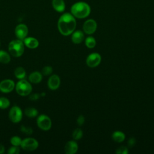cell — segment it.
Listing matches in <instances>:
<instances>
[{"label": "cell", "mask_w": 154, "mask_h": 154, "mask_svg": "<svg viewBox=\"0 0 154 154\" xmlns=\"http://www.w3.org/2000/svg\"><path fill=\"white\" fill-rule=\"evenodd\" d=\"M20 131L22 132L23 134L27 135H30L31 134H32V129L31 127L29 126H26L25 125H22L20 126Z\"/></svg>", "instance_id": "27"}, {"label": "cell", "mask_w": 154, "mask_h": 154, "mask_svg": "<svg viewBox=\"0 0 154 154\" xmlns=\"http://www.w3.org/2000/svg\"><path fill=\"white\" fill-rule=\"evenodd\" d=\"M52 71H53V69L51 66H46L42 69V74L44 76H48L52 73Z\"/></svg>", "instance_id": "26"}, {"label": "cell", "mask_w": 154, "mask_h": 154, "mask_svg": "<svg viewBox=\"0 0 154 154\" xmlns=\"http://www.w3.org/2000/svg\"><path fill=\"white\" fill-rule=\"evenodd\" d=\"M70 11L71 14L75 17L78 19H84L90 15L91 8L87 2L79 1L72 5Z\"/></svg>", "instance_id": "2"}, {"label": "cell", "mask_w": 154, "mask_h": 154, "mask_svg": "<svg viewBox=\"0 0 154 154\" xmlns=\"http://www.w3.org/2000/svg\"><path fill=\"white\" fill-rule=\"evenodd\" d=\"M76 22L75 17L69 13L62 14L58 20V29L63 35L67 36L73 33L76 28Z\"/></svg>", "instance_id": "1"}, {"label": "cell", "mask_w": 154, "mask_h": 154, "mask_svg": "<svg viewBox=\"0 0 154 154\" xmlns=\"http://www.w3.org/2000/svg\"><path fill=\"white\" fill-rule=\"evenodd\" d=\"M40 94H37V93H34V94L30 95L29 98L31 100H36L40 97Z\"/></svg>", "instance_id": "32"}, {"label": "cell", "mask_w": 154, "mask_h": 154, "mask_svg": "<svg viewBox=\"0 0 154 154\" xmlns=\"http://www.w3.org/2000/svg\"><path fill=\"white\" fill-rule=\"evenodd\" d=\"M112 138L116 143H122L125 139V135L123 132L117 131L112 134Z\"/></svg>", "instance_id": "18"}, {"label": "cell", "mask_w": 154, "mask_h": 154, "mask_svg": "<svg viewBox=\"0 0 154 154\" xmlns=\"http://www.w3.org/2000/svg\"><path fill=\"white\" fill-rule=\"evenodd\" d=\"M84 38V32L80 30L73 31L72 35V41L75 44H79Z\"/></svg>", "instance_id": "15"}, {"label": "cell", "mask_w": 154, "mask_h": 154, "mask_svg": "<svg viewBox=\"0 0 154 154\" xmlns=\"http://www.w3.org/2000/svg\"><path fill=\"white\" fill-rule=\"evenodd\" d=\"M42 76L43 75L42 74V73L37 71H35L30 73L28 79L30 82L33 84H38L42 81Z\"/></svg>", "instance_id": "16"}, {"label": "cell", "mask_w": 154, "mask_h": 154, "mask_svg": "<svg viewBox=\"0 0 154 154\" xmlns=\"http://www.w3.org/2000/svg\"><path fill=\"white\" fill-rule=\"evenodd\" d=\"M22 140L18 136H13L10 139V143L12 146H20Z\"/></svg>", "instance_id": "25"}, {"label": "cell", "mask_w": 154, "mask_h": 154, "mask_svg": "<svg viewBox=\"0 0 154 154\" xmlns=\"http://www.w3.org/2000/svg\"><path fill=\"white\" fill-rule=\"evenodd\" d=\"M116 153L118 154H128L129 153V151L126 147L120 146L117 149Z\"/></svg>", "instance_id": "29"}, {"label": "cell", "mask_w": 154, "mask_h": 154, "mask_svg": "<svg viewBox=\"0 0 154 154\" xmlns=\"http://www.w3.org/2000/svg\"><path fill=\"white\" fill-rule=\"evenodd\" d=\"M52 5L54 10L57 12L61 13L65 10L66 5L64 0H52Z\"/></svg>", "instance_id": "17"}, {"label": "cell", "mask_w": 154, "mask_h": 154, "mask_svg": "<svg viewBox=\"0 0 154 154\" xmlns=\"http://www.w3.org/2000/svg\"><path fill=\"white\" fill-rule=\"evenodd\" d=\"M24 45L29 49H35L39 45L38 41L34 37H26L23 40Z\"/></svg>", "instance_id": "14"}, {"label": "cell", "mask_w": 154, "mask_h": 154, "mask_svg": "<svg viewBox=\"0 0 154 154\" xmlns=\"http://www.w3.org/2000/svg\"><path fill=\"white\" fill-rule=\"evenodd\" d=\"M37 125L38 127L43 131H48L52 126L51 119L45 114H41L37 119Z\"/></svg>", "instance_id": "5"}, {"label": "cell", "mask_w": 154, "mask_h": 154, "mask_svg": "<svg viewBox=\"0 0 154 154\" xmlns=\"http://www.w3.org/2000/svg\"><path fill=\"white\" fill-rule=\"evenodd\" d=\"M14 75L16 78L20 79H23L26 76L25 70L22 67H17L16 68L14 72Z\"/></svg>", "instance_id": "19"}, {"label": "cell", "mask_w": 154, "mask_h": 154, "mask_svg": "<svg viewBox=\"0 0 154 154\" xmlns=\"http://www.w3.org/2000/svg\"><path fill=\"white\" fill-rule=\"evenodd\" d=\"M15 87V84L11 79H4L0 82V91L4 93L11 92Z\"/></svg>", "instance_id": "11"}, {"label": "cell", "mask_w": 154, "mask_h": 154, "mask_svg": "<svg viewBox=\"0 0 154 154\" xmlns=\"http://www.w3.org/2000/svg\"><path fill=\"white\" fill-rule=\"evenodd\" d=\"M82 135H83L82 131L79 128H77L75 130H74L72 134V137L75 140H80L82 137Z\"/></svg>", "instance_id": "24"}, {"label": "cell", "mask_w": 154, "mask_h": 154, "mask_svg": "<svg viewBox=\"0 0 154 154\" xmlns=\"http://www.w3.org/2000/svg\"><path fill=\"white\" fill-rule=\"evenodd\" d=\"M22 111L19 106H13L11 108L8 113V117L13 123H17L20 122L22 119Z\"/></svg>", "instance_id": "7"}, {"label": "cell", "mask_w": 154, "mask_h": 154, "mask_svg": "<svg viewBox=\"0 0 154 154\" xmlns=\"http://www.w3.org/2000/svg\"><path fill=\"white\" fill-rule=\"evenodd\" d=\"M10 105V100L4 97H0V109H6L9 107Z\"/></svg>", "instance_id": "23"}, {"label": "cell", "mask_w": 154, "mask_h": 154, "mask_svg": "<svg viewBox=\"0 0 154 154\" xmlns=\"http://www.w3.org/2000/svg\"><path fill=\"white\" fill-rule=\"evenodd\" d=\"M20 152V149L18 146H13L12 147H10L7 151L8 154H18Z\"/></svg>", "instance_id": "28"}, {"label": "cell", "mask_w": 154, "mask_h": 154, "mask_svg": "<svg viewBox=\"0 0 154 154\" xmlns=\"http://www.w3.org/2000/svg\"><path fill=\"white\" fill-rule=\"evenodd\" d=\"M4 152H5V147H4V146L2 144H0V154L4 153Z\"/></svg>", "instance_id": "33"}, {"label": "cell", "mask_w": 154, "mask_h": 154, "mask_svg": "<svg viewBox=\"0 0 154 154\" xmlns=\"http://www.w3.org/2000/svg\"><path fill=\"white\" fill-rule=\"evenodd\" d=\"M85 43L87 48L91 49V48H93L96 46V42L94 37H93L91 36H89L86 38V39L85 40Z\"/></svg>", "instance_id": "22"}, {"label": "cell", "mask_w": 154, "mask_h": 154, "mask_svg": "<svg viewBox=\"0 0 154 154\" xmlns=\"http://www.w3.org/2000/svg\"><path fill=\"white\" fill-rule=\"evenodd\" d=\"M101 61V56L100 54L96 52H93L90 54L86 60V63L87 66L91 68L97 66Z\"/></svg>", "instance_id": "8"}, {"label": "cell", "mask_w": 154, "mask_h": 154, "mask_svg": "<svg viewBox=\"0 0 154 154\" xmlns=\"http://www.w3.org/2000/svg\"><path fill=\"white\" fill-rule=\"evenodd\" d=\"M8 51L14 57H19L24 52V43L23 40L16 39L11 41L8 44Z\"/></svg>", "instance_id": "3"}, {"label": "cell", "mask_w": 154, "mask_h": 154, "mask_svg": "<svg viewBox=\"0 0 154 154\" xmlns=\"http://www.w3.org/2000/svg\"><path fill=\"white\" fill-rule=\"evenodd\" d=\"M60 79L57 75H52L49 78L48 81V86L51 90H57L60 87Z\"/></svg>", "instance_id": "12"}, {"label": "cell", "mask_w": 154, "mask_h": 154, "mask_svg": "<svg viewBox=\"0 0 154 154\" xmlns=\"http://www.w3.org/2000/svg\"><path fill=\"white\" fill-rule=\"evenodd\" d=\"M82 29L85 34H92L97 29V23L94 19H88L84 23Z\"/></svg>", "instance_id": "9"}, {"label": "cell", "mask_w": 154, "mask_h": 154, "mask_svg": "<svg viewBox=\"0 0 154 154\" xmlns=\"http://www.w3.org/2000/svg\"><path fill=\"white\" fill-rule=\"evenodd\" d=\"M15 88L17 94L22 96H26L29 95L32 90L31 84L24 79H20L17 82L15 85Z\"/></svg>", "instance_id": "4"}, {"label": "cell", "mask_w": 154, "mask_h": 154, "mask_svg": "<svg viewBox=\"0 0 154 154\" xmlns=\"http://www.w3.org/2000/svg\"><path fill=\"white\" fill-rule=\"evenodd\" d=\"M136 143V140L135 138L134 137H131L128 141V146L129 147H132L135 146Z\"/></svg>", "instance_id": "31"}, {"label": "cell", "mask_w": 154, "mask_h": 154, "mask_svg": "<svg viewBox=\"0 0 154 154\" xmlns=\"http://www.w3.org/2000/svg\"><path fill=\"white\" fill-rule=\"evenodd\" d=\"M85 122V118L84 117L82 116V115H80L78 116L77 120H76V122H77V124L79 125V126H82L84 123Z\"/></svg>", "instance_id": "30"}, {"label": "cell", "mask_w": 154, "mask_h": 154, "mask_svg": "<svg viewBox=\"0 0 154 154\" xmlns=\"http://www.w3.org/2000/svg\"><path fill=\"white\" fill-rule=\"evenodd\" d=\"M38 146V141L33 138H26L22 141L20 147L26 151H33L37 149Z\"/></svg>", "instance_id": "6"}, {"label": "cell", "mask_w": 154, "mask_h": 154, "mask_svg": "<svg viewBox=\"0 0 154 154\" xmlns=\"http://www.w3.org/2000/svg\"><path fill=\"white\" fill-rule=\"evenodd\" d=\"M38 113V112L37 109L34 108L28 107L25 109V114L28 117H30V118L35 117L36 116H37Z\"/></svg>", "instance_id": "21"}, {"label": "cell", "mask_w": 154, "mask_h": 154, "mask_svg": "<svg viewBox=\"0 0 154 154\" xmlns=\"http://www.w3.org/2000/svg\"><path fill=\"white\" fill-rule=\"evenodd\" d=\"M11 60L10 54L6 51L0 50V63L3 64H8Z\"/></svg>", "instance_id": "20"}, {"label": "cell", "mask_w": 154, "mask_h": 154, "mask_svg": "<svg viewBox=\"0 0 154 154\" xmlns=\"http://www.w3.org/2000/svg\"><path fill=\"white\" fill-rule=\"evenodd\" d=\"M14 33L17 38V39L23 40L26 37L28 33V28L25 24L20 23L16 26Z\"/></svg>", "instance_id": "10"}, {"label": "cell", "mask_w": 154, "mask_h": 154, "mask_svg": "<svg viewBox=\"0 0 154 154\" xmlns=\"http://www.w3.org/2000/svg\"><path fill=\"white\" fill-rule=\"evenodd\" d=\"M78 149L77 143L75 141H68L64 147L65 153L67 154H74L76 153Z\"/></svg>", "instance_id": "13"}, {"label": "cell", "mask_w": 154, "mask_h": 154, "mask_svg": "<svg viewBox=\"0 0 154 154\" xmlns=\"http://www.w3.org/2000/svg\"><path fill=\"white\" fill-rule=\"evenodd\" d=\"M0 45H1V42H0Z\"/></svg>", "instance_id": "34"}]
</instances>
